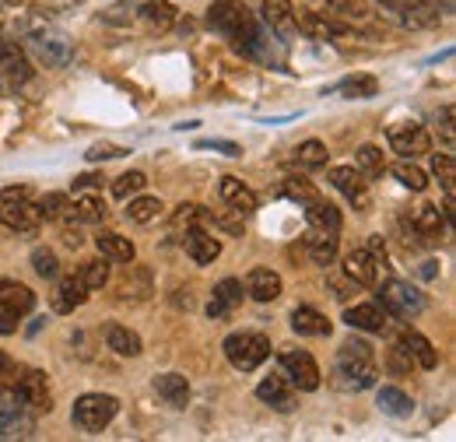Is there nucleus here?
Listing matches in <instances>:
<instances>
[{
    "mask_svg": "<svg viewBox=\"0 0 456 442\" xmlns=\"http://www.w3.org/2000/svg\"><path fill=\"white\" fill-rule=\"evenodd\" d=\"M334 387L347 389V393L376 387V355H372L369 340H362V337L344 340L338 351V365H334Z\"/></svg>",
    "mask_w": 456,
    "mask_h": 442,
    "instance_id": "obj_1",
    "label": "nucleus"
},
{
    "mask_svg": "<svg viewBox=\"0 0 456 442\" xmlns=\"http://www.w3.org/2000/svg\"><path fill=\"white\" fill-rule=\"evenodd\" d=\"M225 358L239 369V372H253L271 358V337L256 331H239L225 337Z\"/></svg>",
    "mask_w": 456,
    "mask_h": 442,
    "instance_id": "obj_2",
    "label": "nucleus"
},
{
    "mask_svg": "<svg viewBox=\"0 0 456 442\" xmlns=\"http://www.w3.org/2000/svg\"><path fill=\"white\" fill-rule=\"evenodd\" d=\"M32 309H36V291H32L28 284H21V281L4 277V281H0V333H4V337H7V333H18L21 320H25Z\"/></svg>",
    "mask_w": 456,
    "mask_h": 442,
    "instance_id": "obj_3",
    "label": "nucleus"
},
{
    "mask_svg": "<svg viewBox=\"0 0 456 442\" xmlns=\"http://www.w3.org/2000/svg\"><path fill=\"white\" fill-rule=\"evenodd\" d=\"M116 411H119V400H116L113 393H85V397L74 400L70 418H74V425H77L81 432L99 436V432L116 418Z\"/></svg>",
    "mask_w": 456,
    "mask_h": 442,
    "instance_id": "obj_4",
    "label": "nucleus"
},
{
    "mask_svg": "<svg viewBox=\"0 0 456 442\" xmlns=\"http://www.w3.org/2000/svg\"><path fill=\"white\" fill-rule=\"evenodd\" d=\"M204 21H208V29H215L218 36H225V39H232V43L242 39V36L256 25V18L249 14V7L239 4V0H215V4L208 7Z\"/></svg>",
    "mask_w": 456,
    "mask_h": 442,
    "instance_id": "obj_5",
    "label": "nucleus"
},
{
    "mask_svg": "<svg viewBox=\"0 0 456 442\" xmlns=\"http://www.w3.org/2000/svg\"><path fill=\"white\" fill-rule=\"evenodd\" d=\"M403 29H428L446 14L443 0H376Z\"/></svg>",
    "mask_w": 456,
    "mask_h": 442,
    "instance_id": "obj_6",
    "label": "nucleus"
},
{
    "mask_svg": "<svg viewBox=\"0 0 456 442\" xmlns=\"http://www.w3.org/2000/svg\"><path fill=\"white\" fill-rule=\"evenodd\" d=\"M376 284H379V281H376ZM376 302H379L390 316H397V320H414L418 313H425V295H421L414 284H407V281H387V284H379Z\"/></svg>",
    "mask_w": 456,
    "mask_h": 442,
    "instance_id": "obj_7",
    "label": "nucleus"
},
{
    "mask_svg": "<svg viewBox=\"0 0 456 442\" xmlns=\"http://www.w3.org/2000/svg\"><path fill=\"white\" fill-rule=\"evenodd\" d=\"M11 387L25 400V407L32 414H50L53 411V389H50V376L43 369H21V376H14Z\"/></svg>",
    "mask_w": 456,
    "mask_h": 442,
    "instance_id": "obj_8",
    "label": "nucleus"
},
{
    "mask_svg": "<svg viewBox=\"0 0 456 442\" xmlns=\"http://www.w3.org/2000/svg\"><path fill=\"white\" fill-rule=\"evenodd\" d=\"M28 432H32V411L25 407V400L14 393L11 383H0V439H14Z\"/></svg>",
    "mask_w": 456,
    "mask_h": 442,
    "instance_id": "obj_9",
    "label": "nucleus"
},
{
    "mask_svg": "<svg viewBox=\"0 0 456 442\" xmlns=\"http://www.w3.org/2000/svg\"><path fill=\"white\" fill-rule=\"evenodd\" d=\"M28 46H32V53L39 56V63H46V67H67L70 63V56H74V43L67 39V32H60V29H36L32 36H28Z\"/></svg>",
    "mask_w": 456,
    "mask_h": 442,
    "instance_id": "obj_10",
    "label": "nucleus"
},
{
    "mask_svg": "<svg viewBox=\"0 0 456 442\" xmlns=\"http://www.w3.org/2000/svg\"><path fill=\"white\" fill-rule=\"evenodd\" d=\"M281 376H285L295 389H302V393L320 389V365H316V358H313L309 351H302V348L281 351Z\"/></svg>",
    "mask_w": 456,
    "mask_h": 442,
    "instance_id": "obj_11",
    "label": "nucleus"
},
{
    "mask_svg": "<svg viewBox=\"0 0 456 442\" xmlns=\"http://www.w3.org/2000/svg\"><path fill=\"white\" fill-rule=\"evenodd\" d=\"M39 208L32 197H0V225H7L18 235H36L39 232Z\"/></svg>",
    "mask_w": 456,
    "mask_h": 442,
    "instance_id": "obj_12",
    "label": "nucleus"
},
{
    "mask_svg": "<svg viewBox=\"0 0 456 442\" xmlns=\"http://www.w3.org/2000/svg\"><path fill=\"white\" fill-rule=\"evenodd\" d=\"M330 186L334 190H341L344 197H347V204H354L358 211H369L372 208V190H369V179L358 172V168L351 166H338L330 168Z\"/></svg>",
    "mask_w": 456,
    "mask_h": 442,
    "instance_id": "obj_13",
    "label": "nucleus"
},
{
    "mask_svg": "<svg viewBox=\"0 0 456 442\" xmlns=\"http://www.w3.org/2000/svg\"><path fill=\"white\" fill-rule=\"evenodd\" d=\"M390 148L400 159H421L432 151V134L421 123H400L390 130Z\"/></svg>",
    "mask_w": 456,
    "mask_h": 442,
    "instance_id": "obj_14",
    "label": "nucleus"
},
{
    "mask_svg": "<svg viewBox=\"0 0 456 442\" xmlns=\"http://www.w3.org/2000/svg\"><path fill=\"white\" fill-rule=\"evenodd\" d=\"M309 7L320 11V14H327L330 21H341L344 29L369 25L372 21V11H369L365 0H309Z\"/></svg>",
    "mask_w": 456,
    "mask_h": 442,
    "instance_id": "obj_15",
    "label": "nucleus"
},
{
    "mask_svg": "<svg viewBox=\"0 0 456 442\" xmlns=\"http://www.w3.org/2000/svg\"><path fill=\"white\" fill-rule=\"evenodd\" d=\"M260 21L281 39H295L298 36V25H295V7H291V0H264L260 4Z\"/></svg>",
    "mask_w": 456,
    "mask_h": 442,
    "instance_id": "obj_16",
    "label": "nucleus"
},
{
    "mask_svg": "<svg viewBox=\"0 0 456 442\" xmlns=\"http://www.w3.org/2000/svg\"><path fill=\"white\" fill-rule=\"evenodd\" d=\"M32 78L28 56L14 39H0V85H21Z\"/></svg>",
    "mask_w": 456,
    "mask_h": 442,
    "instance_id": "obj_17",
    "label": "nucleus"
},
{
    "mask_svg": "<svg viewBox=\"0 0 456 442\" xmlns=\"http://www.w3.org/2000/svg\"><path fill=\"white\" fill-rule=\"evenodd\" d=\"M344 323L354 327V331L383 333L390 327V313H387L379 302H358V306H347V309H344Z\"/></svg>",
    "mask_w": 456,
    "mask_h": 442,
    "instance_id": "obj_18",
    "label": "nucleus"
},
{
    "mask_svg": "<svg viewBox=\"0 0 456 442\" xmlns=\"http://www.w3.org/2000/svg\"><path fill=\"white\" fill-rule=\"evenodd\" d=\"M50 302H53V313L67 316V313H74V309H81V306L88 302V288H85V281L77 274H63L57 284H53Z\"/></svg>",
    "mask_w": 456,
    "mask_h": 442,
    "instance_id": "obj_19",
    "label": "nucleus"
},
{
    "mask_svg": "<svg viewBox=\"0 0 456 442\" xmlns=\"http://www.w3.org/2000/svg\"><path fill=\"white\" fill-rule=\"evenodd\" d=\"M295 25H298V36H309V39H338L347 32L341 21H330L327 14H320L313 7L295 11Z\"/></svg>",
    "mask_w": 456,
    "mask_h": 442,
    "instance_id": "obj_20",
    "label": "nucleus"
},
{
    "mask_svg": "<svg viewBox=\"0 0 456 442\" xmlns=\"http://www.w3.org/2000/svg\"><path fill=\"white\" fill-rule=\"evenodd\" d=\"M397 348L418 365V369H436L439 365V351L432 348V340L425 337V333H418V331H400V340H397Z\"/></svg>",
    "mask_w": 456,
    "mask_h": 442,
    "instance_id": "obj_21",
    "label": "nucleus"
},
{
    "mask_svg": "<svg viewBox=\"0 0 456 442\" xmlns=\"http://www.w3.org/2000/svg\"><path fill=\"white\" fill-rule=\"evenodd\" d=\"M379 260L362 246V250H351L347 257H344V274L351 277L358 288H372L376 281H379Z\"/></svg>",
    "mask_w": 456,
    "mask_h": 442,
    "instance_id": "obj_22",
    "label": "nucleus"
},
{
    "mask_svg": "<svg viewBox=\"0 0 456 442\" xmlns=\"http://www.w3.org/2000/svg\"><path fill=\"white\" fill-rule=\"evenodd\" d=\"M183 246H186L190 260L200 264V267H208V264H215V260L222 257V242H218L211 232H204V228H186Z\"/></svg>",
    "mask_w": 456,
    "mask_h": 442,
    "instance_id": "obj_23",
    "label": "nucleus"
},
{
    "mask_svg": "<svg viewBox=\"0 0 456 442\" xmlns=\"http://www.w3.org/2000/svg\"><path fill=\"white\" fill-rule=\"evenodd\" d=\"M242 295H246V291H242V281H235V277L218 281L215 299L208 302V316H211V320H225L235 306H242Z\"/></svg>",
    "mask_w": 456,
    "mask_h": 442,
    "instance_id": "obj_24",
    "label": "nucleus"
},
{
    "mask_svg": "<svg viewBox=\"0 0 456 442\" xmlns=\"http://www.w3.org/2000/svg\"><path fill=\"white\" fill-rule=\"evenodd\" d=\"M218 193H222V201H225L235 215H253V211H256V193H253L242 179H235V176H225V179H222Z\"/></svg>",
    "mask_w": 456,
    "mask_h": 442,
    "instance_id": "obj_25",
    "label": "nucleus"
},
{
    "mask_svg": "<svg viewBox=\"0 0 456 442\" xmlns=\"http://www.w3.org/2000/svg\"><path fill=\"white\" fill-rule=\"evenodd\" d=\"M246 295L256 299V302H274L281 295V274L271 271V267H256L246 277Z\"/></svg>",
    "mask_w": 456,
    "mask_h": 442,
    "instance_id": "obj_26",
    "label": "nucleus"
},
{
    "mask_svg": "<svg viewBox=\"0 0 456 442\" xmlns=\"http://www.w3.org/2000/svg\"><path fill=\"white\" fill-rule=\"evenodd\" d=\"M256 397L274 407V411H291L295 407V387L288 383L285 376H267L260 387H256Z\"/></svg>",
    "mask_w": 456,
    "mask_h": 442,
    "instance_id": "obj_27",
    "label": "nucleus"
},
{
    "mask_svg": "<svg viewBox=\"0 0 456 442\" xmlns=\"http://www.w3.org/2000/svg\"><path fill=\"white\" fill-rule=\"evenodd\" d=\"M302 246H305L309 260L320 264V267H330V264L338 260V232H320V228H313Z\"/></svg>",
    "mask_w": 456,
    "mask_h": 442,
    "instance_id": "obj_28",
    "label": "nucleus"
},
{
    "mask_svg": "<svg viewBox=\"0 0 456 442\" xmlns=\"http://www.w3.org/2000/svg\"><path fill=\"white\" fill-rule=\"evenodd\" d=\"M302 208H305L309 228H320V232H341V211H338L330 201H323L320 193H316L313 201H305Z\"/></svg>",
    "mask_w": 456,
    "mask_h": 442,
    "instance_id": "obj_29",
    "label": "nucleus"
},
{
    "mask_svg": "<svg viewBox=\"0 0 456 442\" xmlns=\"http://www.w3.org/2000/svg\"><path fill=\"white\" fill-rule=\"evenodd\" d=\"M291 331L298 333V337H330V320L320 313V309H313V306H298L295 313H291Z\"/></svg>",
    "mask_w": 456,
    "mask_h": 442,
    "instance_id": "obj_30",
    "label": "nucleus"
},
{
    "mask_svg": "<svg viewBox=\"0 0 456 442\" xmlns=\"http://www.w3.org/2000/svg\"><path fill=\"white\" fill-rule=\"evenodd\" d=\"M95 250H99L110 264H130V260L137 257L134 242H130L126 235H119V232H99V235H95Z\"/></svg>",
    "mask_w": 456,
    "mask_h": 442,
    "instance_id": "obj_31",
    "label": "nucleus"
},
{
    "mask_svg": "<svg viewBox=\"0 0 456 442\" xmlns=\"http://www.w3.org/2000/svg\"><path fill=\"white\" fill-rule=\"evenodd\" d=\"M155 288H151V271L148 267H137L134 260L126 264V271L119 277V299H148Z\"/></svg>",
    "mask_w": 456,
    "mask_h": 442,
    "instance_id": "obj_32",
    "label": "nucleus"
},
{
    "mask_svg": "<svg viewBox=\"0 0 456 442\" xmlns=\"http://www.w3.org/2000/svg\"><path fill=\"white\" fill-rule=\"evenodd\" d=\"M155 393H159L169 407H186V404H190V383H186V376H179V372H162V376H155Z\"/></svg>",
    "mask_w": 456,
    "mask_h": 442,
    "instance_id": "obj_33",
    "label": "nucleus"
},
{
    "mask_svg": "<svg viewBox=\"0 0 456 442\" xmlns=\"http://www.w3.org/2000/svg\"><path fill=\"white\" fill-rule=\"evenodd\" d=\"M376 404H379V411L390 414V418H411V414H414V400L397 387H379Z\"/></svg>",
    "mask_w": 456,
    "mask_h": 442,
    "instance_id": "obj_34",
    "label": "nucleus"
},
{
    "mask_svg": "<svg viewBox=\"0 0 456 442\" xmlns=\"http://www.w3.org/2000/svg\"><path fill=\"white\" fill-rule=\"evenodd\" d=\"M411 225H414V232L421 235V239H439L443 235V228H446V218H443V211L436 208V204H421L418 211H414V218H411Z\"/></svg>",
    "mask_w": 456,
    "mask_h": 442,
    "instance_id": "obj_35",
    "label": "nucleus"
},
{
    "mask_svg": "<svg viewBox=\"0 0 456 442\" xmlns=\"http://www.w3.org/2000/svg\"><path fill=\"white\" fill-rule=\"evenodd\" d=\"M166 215V204L159 197H130V208H126V218L134 225H151Z\"/></svg>",
    "mask_w": 456,
    "mask_h": 442,
    "instance_id": "obj_36",
    "label": "nucleus"
},
{
    "mask_svg": "<svg viewBox=\"0 0 456 442\" xmlns=\"http://www.w3.org/2000/svg\"><path fill=\"white\" fill-rule=\"evenodd\" d=\"M106 344L113 348L116 355H123V358H134V355H141V337L134 331H126V327H106Z\"/></svg>",
    "mask_w": 456,
    "mask_h": 442,
    "instance_id": "obj_37",
    "label": "nucleus"
},
{
    "mask_svg": "<svg viewBox=\"0 0 456 442\" xmlns=\"http://www.w3.org/2000/svg\"><path fill=\"white\" fill-rule=\"evenodd\" d=\"M338 92L344 99H372V95H379V81L372 74H351L338 85Z\"/></svg>",
    "mask_w": 456,
    "mask_h": 442,
    "instance_id": "obj_38",
    "label": "nucleus"
},
{
    "mask_svg": "<svg viewBox=\"0 0 456 442\" xmlns=\"http://www.w3.org/2000/svg\"><path fill=\"white\" fill-rule=\"evenodd\" d=\"M141 18H144L151 29L166 32V29L175 25V7H172L169 0H148V4L141 7Z\"/></svg>",
    "mask_w": 456,
    "mask_h": 442,
    "instance_id": "obj_39",
    "label": "nucleus"
},
{
    "mask_svg": "<svg viewBox=\"0 0 456 442\" xmlns=\"http://www.w3.org/2000/svg\"><path fill=\"white\" fill-rule=\"evenodd\" d=\"M330 162V151L323 141H305L295 148V166L298 168H323Z\"/></svg>",
    "mask_w": 456,
    "mask_h": 442,
    "instance_id": "obj_40",
    "label": "nucleus"
},
{
    "mask_svg": "<svg viewBox=\"0 0 456 442\" xmlns=\"http://www.w3.org/2000/svg\"><path fill=\"white\" fill-rule=\"evenodd\" d=\"M70 218L81 221V225H99L106 218V204L99 197H81V201L70 204Z\"/></svg>",
    "mask_w": 456,
    "mask_h": 442,
    "instance_id": "obj_41",
    "label": "nucleus"
},
{
    "mask_svg": "<svg viewBox=\"0 0 456 442\" xmlns=\"http://www.w3.org/2000/svg\"><path fill=\"white\" fill-rule=\"evenodd\" d=\"M354 162H358V172H362V176H369V179H376V176H383V172H387L383 151H379L376 144H362V148H358V155H354Z\"/></svg>",
    "mask_w": 456,
    "mask_h": 442,
    "instance_id": "obj_42",
    "label": "nucleus"
},
{
    "mask_svg": "<svg viewBox=\"0 0 456 442\" xmlns=\"http://www.w3.org/2000/svg\"><path fill=\"white\" fill-rule=\"evenodd\" d=\"M77 277L85 281V288H88V291H99V288H106V281H110V260H106V257H99V260H88V264H81Z\"/></svg>",
    "mask_w": 456,
    "mask_h": 442,
    "instance_id": "obj_43",
    "label": "nucleus"
},
{
    "mask_svg": "<svg viewBox=\"0 0 456 442\" xmlns=\"http://www.w3.org/2000/svg\"><path fill=\"white\" fill-rule=\"evenodd\" d=\"M36 208H39V218H46V221L70 218V197H67V193H46Z\"/></svg>",
    "mask_w": 456,
    "mask_h": 442,
    "instance_id": "obj_44",
    "label": "nucleus"
},
{
    "mask_svg": "<svg viewBox=\"0 0 456 442\" xmlns=\"http://www.w3.org/2000/svg\"><path fill=\"white\" fill-rule=\"evenodd\" d=\"M394 176H397L400 186H407V190H414V193L428 190V176H425V172H421L418 166H411L407 159H400L397 166H394Z\"/></svg>",
    "mask_w": 456,
    "mask_h": 442,
    "instance_id": "obj_45",
    "label": "nucleus"
},
{
    "mask_svg": "<svg viewBox=\"0 0 456 442\" xmlns=\"http://www.w3.org/2000/svg\"><path fill=\"white\" fill-rule=\"evenodd\" d=\"M432 172H436V179L443 183L446 197H453V193H456V186H453V179H456V162H453V155H450V151L436 155V159H432Z\"/></svg>",
    "mask_w": 456,
    "mask_h": 442,
    "instance_id": "obj_46",
    "label": "nucleus"
},
{
    "mask_svg": "<svg viewBox=\"0 0 456 442\" xmlns=\"http://www.w3.org/2000/svg\"><path fill=\"white\" fill-rule=\"evenodd\" d=\"M281 197L288 201H298V204H305V201H313L316 197V186L309 183V179H298V176H288L285 183H281V190H278Z\"/></svg>",
    "mask_w": 456,
    "mask_h": 442,
    "instance_id": "obj_47",
    "label": "nucleus"
},
{
    "mask_svg": "<svg viewBox=\"0 0 456 442\" xmlns=\"http://www.w3.org/2000/svg\"><path fill=\"white\" fill-rule=\"evenodd\" d=\"M144 183H148V176L144 172H126V176H119L113 183V197L116 201H130L134 193H141L144 190Z\"/></svg>",
    "mask_w": 456,
    "mask_h": 442,
    "instance_id": "obj_48",
    "label": "nucleus"
},
{
    "mask_svg": "<svg viewBox=\"0 0 456 442\" xmlns=\"http://www.w3.org/2000/svg\"><path fill=\"white\" fill-rule=\"evenodd\" d=\"M32 267H36V274L39 277H57L60 274V260L53 250H46V246H39L36 253H32Z\"/></svg>",
    "mask_w": 456,
    "mask_h": 442,
    "instance_id": "obj_49",
    "label": "nucleus"
},
{
    "mask_svg": "<svg viewBox=\"0 0 456 442\" xmlns=\"http://www.w3.org/2000/svg\"><path fill=\"white\" fill-rule=\"evenodd\" d=\"M197 221H204V208H200V204H179V211L172 215V232L193 228Z\"/></svg>",
    "mask_w": 456,
    "mask_h": 442,
    "instance_id": "obj_50",
    "label": "nucleus"
},
{
    "mask_svg": "<svg viewBox=\"0 0 456 442\" xmlns=\"http://www.w3.org/2000/svg\"><path fill=\"white\" fill-rule=\"evenodd\" d=\"M197 148H208V151H222V155H228V159H239L242 155V148L235 144V141H197Z\"/></svg>",
    "mask_w": 456,
    "mask_h": 442,
    "instance_id": "obj_51",
    "label": "nucleus"
},
{
    "mask_svg": "<svg viewBox=\"0 0 456 442\" xmlns=\"http://www.w3.org/2000/svg\"><path fill=\"white\" fill-rule=\"evenodd\" d=\"M14 376H18V362L7 351H0V383H14Z\"/></svg>",
    "mask_w": 456,
    "mask_h": 442,
    "instance_id": "obj_52",
    "label": "nucleus"
},
{
    "mask_svg": "<svg viewBox=\"0 0 456 442\" xmlns=\"http://www.w3.org/2000/svg\"><path fill=\"white\" fill-rule=\"evenodd\" d=\"M330 288H334V295H338V299H351V295L358 291V284H354V281H351L347 274L334 277V281H330Z\"/></svg>",
    "mask_w": 456,
    "mask_h": 442,
    "instance_id": "obj_53",
    "label": "nucleus"
},
{
    "mask_svg": "<svg viewBox=\"0 0 456 442\" xmlns=\"http://www.w3.org/2000/svg\"><path fill=\"white\" fill-rule=\"evenodd\" d=\"M390 369H394L397 376H403V372H411V369H414V362H411L400 348H394V351H390Z\"/></svg>",
    "mask_w": 456,
    "mask_h": 442,
    "instance_id": "obj_54",
    "label": "nucleus"
},
{
    "mask_svg": "<svg viewBox=\"0 0 456 442\" xmlns=\"http://www.w3.org/2000/svg\"><path fill=\"white\" fill-rule=\"evenodd\" d=\"M365 250L379 260V264H387V242H383V235H369V242H365Z\"/></svg>",
    "mask_w": 456,
    "mask_h": 442,
    "instance_id": "obj_55",
    "label": "nucleus"
},
{
    "mask_svg": "<svg viewBox=\"0 0 456 442\" xmlns=\"http://www.w3.org/2000/svg\"><path fill=\"white\" fill-rule=\"evenodd\" d=\"M95 186H102V176H95V172H85L74 179V190H95Z\"/></svg>",
    "mask_w": 456,
    "mask_h": 442,
    "instance_id": "obj_56",
    "label": "nucleus"
},
{
    "mask_svg": "<svg viewBox=\"0 0 456 442\" xmlns=\"http://www.w3.org/2000/svg\"><path fill=\"white\" fill-rule=\"evenodd\" d=\"M119 155H126V151H123V148H102V144L88 151V159H92V162H99V159H119Z\"/></svg>",
    "mask_w": 456,
    "mask_h": 442,
    "instance_id": "obj_57",
    "label": "nucleus"
},
{
    "mask_svg": "<svg viewBox=\"0 0 456 442\" xmlns=\"http://www.w3.org/2000/svg\"><path fill=\"white\" fill-rule=\"evenodd\" d=\"M0 197H32V190L28 186H7Z\"/></svg>",
    "mask_w": 456,
    "mask_h": 442,
    "instance_id": "obj_58",
    "label": "nucleus"
}]
</instances>
